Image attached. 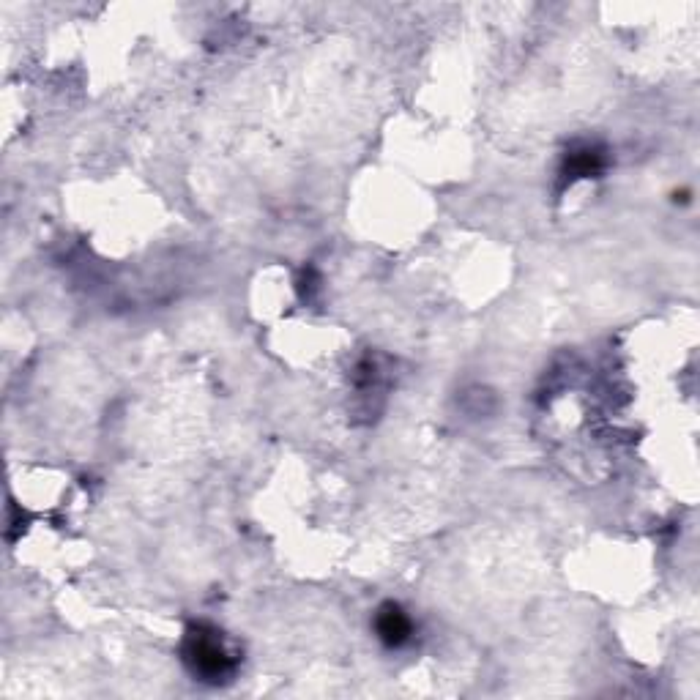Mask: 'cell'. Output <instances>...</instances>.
<instances>
[{
    "label": "cell",
    "instance_id": "obj_1",
    "mask_svg": "<svg viewBox=\"0 0 700 700\" xmlns=\"http://www.w3.org/2000/svg\"><path fill=\"white\" fill-rule=\"evenodd\" d=\"M186 659L192 662L195 673L214 681H219V676H225L227 670L233 668V657L214 635H192L186 646Z\"/></svg>",
    "mask_w": 700,
    "mask_h": 700
},
{
    "label": "cell",
    "instance_id": "obj_2",
    "mask_svg": "<svg viewBox=\"0 0 700 700\" xmlns=\"http://www.w3.org/2000/svg\"><path fill=\"white\" fill-rule=\"evenodd\" d=\"M378 632H381V638L386 640V643L400 646V643H405L408 635H411V621H408V616H405L400 608L389 605V608H383L381 616H378Z\"/></svg>",
    "mask_w": 700,
    "mask_h": 700
}]
</instances>
